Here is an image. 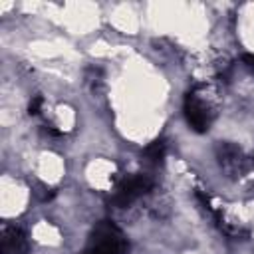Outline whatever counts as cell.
Here are the masks:
<instances>
[{
    "label": "cell",
    "instance_id": "1",
    "mask_svg": "<svg viewBox=\"0 0 254 254\" xmlns=\"http://www.w3.org/2000/svg\"><path fill=\"white\" fill-rule=\"evenodd\" d=\"M123 250H125V242L119 230L109 222L99 224V228L93 234V244L89 254H121Z\"/></svg>",
    "mask_w": 254,
    "mask_h": 254
},
{
    "label": "cell",
    "instance_id": "2",
    "mask_svg": "<svg viewBox=\"0 0 254 254\" xmlns=\"http://www.w3.org/2000/svg\"><path fill=\"white\" fill-rule=\"evenodd\" d=\"M151 185H153L151 179L145 177V175H131V177H125V179L117 185V189H115L113 202L125 206V204H129L131 200H135L139 194L147 192V190L151 189Z\"/></svg>",
    "mask_w": 254,
    "mask_h": 254
},
{
    "label": "cell",
    "instance_id": "3",
    "mask_svg": "<svg viewBox=\"0 0 254 254\" xmlns=\"http://www.w3.org/2000/svg\"><path fill=\"white\" fill-rule=\"evenodd\" d=\"M185 117L194 131H206L212 119L208 107L200 99H196L194 93H189L185 97Z\"/></svg>",
    "mask_w": 254,
    "mask_h": 254
},
{
    "label": "cell",
    "instance_id": "4",
    "mask_svg": "<svg viewBox=\"0 0 254 254\" xmlns=\"http://www.w3.org/2000/svg\"><path fill=\"white\" fill-rule=\"evenodd\" d=\"M145 157L153 163H159L165 157V143L163 141H153L147 149H145Z\"/></svg>",
    "mask_w": 254,
    "mask_h": 254
},
{
    "label": "cell",
    "instance_id": "5",
    "mask_svg": "<svg viewBox=\"0 0 254 254\" xmlns=\"http://www.w3.org/2000/svg\"><path fill=\"white\" fill-rule=\"evenodd\" d=\"M42 103H44V99L38 95V97H34L32 101H30V107H28V111H30V115H38L40 113V107H42Z\"/></svg>",
    "mask_w": 254,
    "mask_h": 254
},
{
    "label": "cell",
    "instance_id": "6",
    "mask_svg": "<svg viewBox=\"0 0 254 254\" xmlns=\"http://www.w3.org/2000/svg\"><path fill=\"white\" fill-rule=\"evenodd\" d=\"M244 62H246V65L254 67V56H244Z\"/></svg>",
    "mask_w": 254,
    "mask_h": 254
}]
</instances>
